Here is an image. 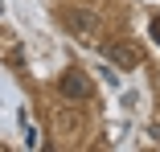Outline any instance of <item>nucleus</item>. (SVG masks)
<instances>
[{"label":"nucleus","mask_w":160,"mask_h":152,"mask_svg":"<svg viewBox=\"0 0 160 152\" xmlns=\"http://www.w3.org/2000/svg\"><path fill=\"white\" fill-rule=\"evenodd\" d=\"M58 90H62V99H70V103H86V99L94 95V82H90L78 66H70L66 74L58 78Z\"/></svg>","instance_id":"obj_1"},{"label":"nucleus","mask_w":160,"mask_h":152,"mask_svg":"<svg viewBox=\"0 0 160 152\" xmlns=\"http://www.w3.org/2000/svg\"><path fill=\"white\" fill-rule=\"evenodd\" d=\"M62 25H66L78 41H94V37H99V17L86 13V8H66V13H62Z\"/></svg>","instance_id":"obj_2"},{"label":"nucleus","mask_w":160,"mask_h":152,"mask_svg":"<svg viewBox=\"0 0 160 152\" xmlns=\"http://www.w3.org/2000/svg\"><path fill=\"white\" fill-rule=\"evenodd\" d=\"M152 33H156V41H160V21H152Z\"/></svg>","instance_id":"obj_3"}]
</instances>
